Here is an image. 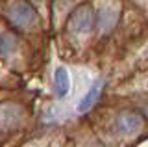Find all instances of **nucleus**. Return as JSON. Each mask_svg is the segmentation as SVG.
I'll return each mask as SVG.
<instances>
[{
  "instance_id": "f03ea898",
  "label": "nucleus",
  "mask_w": 148,
  "mask_h": 147,
  "mask_svg": "<svg viewBox=\"0 0 148 147\" xmlns=\"http://www.w3.org/2000/svg\"><path fill=\"white\" fill-rule=\"evenodd\" d=\"M6 17L17 30H30L37 22V13L26 0H9L6 6Z\"/></svg>"
},
{
  "instance_id": "0eeeda50",
  "label": "nucleus",
  "mask_w": 148,
  "mask_h": 147,
  "mask_svg": "<svg viewBox=\"0 0 148 147\" xmlns=\"http://www.w3.org/2000/svg\"><path fill=\"white\" fill-rule=\"evenodd\" d=\"M54 89L58 97H65L71 89V76H69L67 67L59 65L54 73Z\"/></svg>"
},
{
  "instance_id": "20e7f679",
  "label": "nucleus",
  "mask_w": 148,
  "mask_h": 147,
  "mask_svg": "<svg viewBox=\"0 0 148 147\" xmlns=\"http://www.w3.org/2000/svg\"><path fill=\"white\" fill-rule=\"evenodd\" d=\"M24 108L18 106L15 103H6V104H0V130H17V128L22 127L24 123Z\"/></svg>"
},
{
  "instance_id": "1a4fd4ad",
  "label": "nucleus",
  "mask_w": 148,
  "mask_h": 147,
  "mask_svg": "<svg viewBox=\"0 0 148 147\" xmlns=\"http://www.w3.org/2000/svg\"><path fill=\"white\" fill-rule=\"evenodd\" d=\"M143 112V116H145L148 119V95H145V97H141V108H139Z\"/></svg>"
},
{
  "instance_id": "7ed1b4c3",
  "label": "nucleus",
  "mask_w": 148,
  "mask_h": 147,
  "mask_svg": "<svg viewBox=\"0 0 148 147\" xmlns=\"http://www.w3.org/2000/svg\"><path fill=\"white\" fill-rule=\"evenodd\" d=\"M146 127V117L139 108H122L115 116V128L122 136H139Z\"/></svg>"
},
{
  "instance_id": "6e6552de",
  "label": "nucleus",
  "mask_w": 148,
  "mask_h": 147,
  "mask_svg": "<svg viewBox=\"0 0 148 147\" xmlns=\"http://www.w3.org/2000/svg\"><path fill=\"white\" fill-rule=\"evenodd\" d=\"M17 37L13 32H0V58H8L17 49Z\"/></svg>"
},
{
  "instance_id": "423d86ee",
  "label": "nucleus",
  "mask_w": 148,
  "mask_h": 147,
  "mask_svg": "<svg viewBox=\"0 0 148 147\" xmlns=\"http://www.w3.org/2000/svg\"><path fill=\"white\" fill-rule=\"evenodd\" d=\"M102 88H104V82H102V80H98L96 84H92L91 88H89V91H87V93L82 97V101L78 103V106H76L78 112H80V114L89 112V110L98 103V99H100V95H102Z\"/></svg>"
},
{
  "instance_id": "39448f33",
  "label": "nucleus",
  "mask_w": 148,
  "mask_h": 147,
  "mask_svg": "<svg viewBox=\"0 0 148 147\" xmlns=\"http://www.w3.org/2000/svg\"><path fill=\"white\" fill-rule=\"evenodd\" d=\"M119 21V10L113 6H102L100 11H96V28L102 34H108L115 28Z\"/></svg>"
},
{
  "instance_id": "f257e3e1",
  "label": "nucleus",
  "mask_w": 148,
  "mask_h": 147,
  "mask_svg": "<svg viewBox=\"0 0 148 147\" xmlns=\"http://www.w3.org/2000/svg\"><path fill=\"white\" fill-rule=\"evenodd\" d=\"M96 28V10L92 4L83 2L78 4L74 10L69 13L67 19V30L74 35H89Z\"/></svg>"
}]
</instances>
